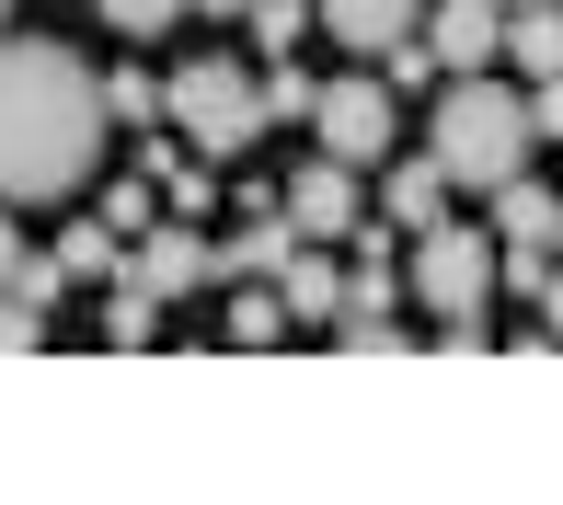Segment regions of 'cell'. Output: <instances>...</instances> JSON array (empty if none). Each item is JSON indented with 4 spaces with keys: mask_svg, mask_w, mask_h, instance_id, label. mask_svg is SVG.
I'll return each mask as SVG.
<instances>
[{
    "mask_svg": "<svg viewBox=\"0 0 563 505\" xmlns=\"http://www.w3.org/2000/svg\"><path fill=\"white\" fill-rule=\"evenodd\" d=\"M104 69L58 35H0V195L12 207H69L104 161Z\"/></svg>",
    "mask_w": 563,
    "mask_h": 505,
    "instance_id": "cell-1",
    "label": "cell"
},
{
    "mask_svg": "<svg viewBox=\"0 0 563 505\" xmlns=\"http://www.w3.org/2000/svg\"><path fill=\"white\" fill-rule=\"evenodd\" d=\"M426 149L449 161V184H483V195H495L506 172H529V149H541L529 92H506L495 69H449L438 115H426Z\"/></svg>",
    "mask_w": 563,
    "mask_h": 505,
    "instance_id": "cell-2",
    "label": "cell"
},
{
    "mask_svg": "<svg viewBox=\"0 0 563 505\" xmlns=\"http://www.w3.org/2000/svg\"><path fill=\"white\" fill-rule=\"evenodd\" d=\"M162 126L196 149V161H242V149L265 138V69H242V58L162 69Z\"/></svg>",
    "mask_w": 563,
    "mask_h": 505,
    "instance_id": "cell-3",
    "label": "cell"
},
{
    "mask_svg": "<svg viewBox=\"0 0 563 505\" xmlns=\"http://www.w3.org/2000/svg\"><path fill=\"white\" fill-rule=\"evenodd\" d=\"M402 288H415L438 322H483V311H495V231H460V218L415 231V265H402Z\"/></svg>",
    "mask_w": 563,
    "mask_h": 505,
    "instance_id": "cell-4",
    "label": "cell"
},
{
    "mask_svg": "<svg viewBox=\"0 0 563 505\" xmlns=\"http://www.w3.org/2000/svg\"><path fill=\"white\" fill-rule=\"evenodd\" d=\"M311 126H322V149L334 161H391V138H402V92L379 81V69H345V81H322V104H311Z\"/></svg>",
    "mask_w": 563,
    "mask_h": 505,
    "instance_id": "cell-5",
    "label": "cell"
},
{
    "mask_svg": "<svg viewBox=\"0 0 563 505\" xmlns=\"http://www.w3.org/2000/svg\"><path fill=\"white\" fill-rule=\"evenodd\" d=\"M126 276H139V288H162V299H196V288H219V242L196 231V218H150L139 242H126Z\"/></svg>",
    "mask_w": 563,
    "mask_h": 505,
    "instance_id": "cell-6",
    "label": "cell"
},
{
    "mask_svg": "<svg viewBox=\"0 0 563 505\" xmlns=\"http://www.w3.org/2000/svg\"><path fill=\"white\" fill-rule=\"evenodd\" d=\"M276 207L299 218V242H345L356 218H368V184H356V161H334V149H322V161H299L288 184H276Z\"/></svg>",
    "mask_w": 563,
    "mask_h": 505,
    "instance_id": "cell-7",
    "label": "cell"
},
{
    "mask_svg": "<svg viewBox=\"0 0 563 505\" xmlns=\"http://www.w3.org/2000/svg\"><path fill=\"white\" fill-rule=\"evenodd\" d=\"M311 23L345 46V58H391V46L426 35V0H311Z\"/></svg>",
    "mask_w": 563,
    "mask_h": 505,
    "instance_id": "cell-8",
    "label": "cell"
},
{
    "mask_svg": "<svg viewBox=\"0 0 563 505\" xmlns=\"http://www.w3.org/2000/svg\"><path fill=\"white\" fill-rule=\"evenodd\" d=\"M438 69H506V0H426Z\"/></svg>",
    "mask_w": 563,
    "mask_h": 505,
    "instance_id": "cell-9",
    "label": "cell"
},
{
    "mask_svg": "<svg viewBox=\"0 0 563 505\" xmlns=\"http://www.w3.org/2000/svg\"><path fill=\"white\" fill-rule=\"evenodd\" d=\"M276 299H288V322H322V334H334V311H345V265H334V242H299L288 265H276Z\"/></svg>",
    "mask_w": 563,
    "mask_h": 505,
    "instance_id": "cell-10",
    "label": "cell"
},
{
    "mask_svg": "<svg viewBox=\"0 0 563 505\" xmlns=\"http://www.w3.org/2000/svg\"><path fill=\"white\" fill-rule=\"evenodd\" d=\"M299 252V218L288 207H242V231L219 242V288H242V276H276Z\"/></svg>",
    "mask_w": 563,
    "mask_h": 505,
    "instance_id": "cell-11",
    "label": "cell"
},
{
    "mask_svg": "<svg viewBox=\"0 0 563 505\" xmlns=\"http://www.w3.org/2000/svg\"><path fill=\"white\" fill-rule=\"evenodd\" d=\"M379 218H391L402 242L449 218V161H438V149H426V161H391V184H379Z\"/></svg>",
    "mask_w": 563,
    "mask_h": 505,
    "instance_id": "cell-12",
    "label": "cell"
},
{
    "mask_svg": "<svg viewBox=\"0 0 563 505\" xmlns=\"http://www.w3.org/2000/svg\"><path fill=\"white\" fill-rule=\"evenodd\" d=\"M552 218H563V195L541 184V172H506V184H495V218H483V231H495V242H541V252H552Z\"/></svg>",
    "mask_w": 563,
    "mask_h": 505,
    "instance_id": "cell-13",
    "label": "cell"
},
{
    "mask_svg": "<svg viewBox=\"0 0 563 505\" xmlns=\"http://www.w3.org/2000/svg\"><path fill=\"white\" fill-rule=\"evenodd\" d=\"M506 69H529V81L563 69V0H518L506 12Z\"/></svg>",
    "mask_w": 563,
    "mask_h": 505,
    "instance_id": "cell-14",
    "label": "cell"
},
{
    "mask_svg": "<svg viewBox=\"0 0 563 505\" xmlns=\"http://www.w3.org/2000/svg\"><path fill=\"white\" fill-rule=\"evenodd\" d=\"M276 334H299L288 299H276V276H242V288H230V311H219V345H276Z\"/></svg>",
    "mask_w": 563,
    "mask_h": 505,
    "instance_id": "cell-15",
    "label": "cell"
},
{
    "mask_svg": "<svg viewBox=\"0 0 563 505\" xmlns=\"http://www.w3.org/2000/svg\"><path fill=\"white\" fill-rule=\"evenodd\" d=\"M104 345H162V288L104 276Z\"/></svg>",
    "mask_w": 563,
    "mask_h": 505,
    "instance_id": "cell-16",
    "label": "cell"
},
{
    "mask_svg": "<svg viewBox=\"0 0 563 505\" xmlns=\"http://www.w3.org/2000/svg\"><path fill=\"white\" fill-rule=\"evenodd\" d=\"M92 218H104V231H126V242H139L150 218H162V172H139V161H126L115 184H104V207H92Z\"/></svg>",
    "mask_w": 563,
    "mask_h": 505,
    "instance_id": "cell-17",
    "label": "cell"
},
{
    "mask_svg": "<svg viewBox=\"0 0 563 505\" xmlns=\"http://www.w3.org/2000/svg\"><path fill=\"white\" fill-rule=\"evenodd\" d=\"M58 265H69V276H126V231H104V218H81V231L58 242Z\"/></svg>",
    "mask_w": 563,
    "mask_h": 505,
    "instance_id": "cell-18",
    "label": "cell"
},
{
    "mask_svg": "<svg viewBox=\"0 0 563 505\" xmlns=\"http://www.w3.org/2000/svg\"><path fill=\"white\" fill-rule=\"evenodd\" d=\"M104 115L115 126H162V69H115V81H104Z\"/></svg>",
    "mask_w": 563,
    "mask_h": 505,
    "instance_id": "cell-19",
    "label": "cell"
},
{
    "mask_svg": "<svg viewBox=\"0 0 563 505\" xmlns=\"http://www.w3.org/2000/svg\"><path fill=\"white\" fill-rule=\"evenodd\" d=\"M253 46H265V58H288V46H299V23H311V0H253Z\"/></svg>",
    "mask_w": 563,
    "mask_h": 505,
    "instance_id": "cell-20",
    "label": "cell"
},
{
    "mask_svg": "<svg viewBox=\"0 0 563 505\" xmlns=\"http://www.w3.org/2000/svg\"><path fill=\"white\" fill-rule=\"evenodd\" d=\"M311 104H322V81H311V69L265 58V126H276V115H311Z\"/></svg>",
    "mask_w": 563,
    "mask_h": 505,
    "instance_id": "cell-21",
    "label": "cell"
},
{
    "mask_svg": "<svg viewBox=\"0 0 563 505\" xmlns=\"http://www.w3.org/2000/svg\"><path fill=\"white\" fill-rule=\"evenodd\" d=\"M208 195H219L208 161H173V172H162V207H173V218H208Z\"/></svg>",
    "mask_w": 563,
    "mask_h": 505,
    "instance_id": "cell-22",
    "label": "cell"
},
{
    "mask_svg": "<svg viewBox=\"0 0 563 505\" xmlns=\"http://www.w3.org/2000/svg\"><path fill=\"white\" fill-rule=\"evenodd\" d=\"M92 12H104L115 35H162V23H185V0H92Z\"/></svg>",
    "mask_w": 563,
    "mask_h": 505,
    "instance_id": "cell-23",
    "label": "cell"
},
{
    "mask_svg": "<svg viewBox=\"0 0 563 505\" xmlns=\"http://www.w3.org/2000/svg\"><path fill=\"white\" fill-rule=\"evenodd\" d=\"M12 288L35 299V311H58V299H69V265H58V252H23V265H12Z\"/></svg>",
    "mask_w": 563,
    "mask_h": 505,
    "instance_id": "cell-24",
    "label": "cell"
},
{
    "mask_svg": "<svg viewBox=\"0 0 563 505\" xmlns=\"http://www.w3.org/2000/svg\"><path fill=\"white\" fill-rule=\"evenodd\" d=\"M23 345H46V311L23 288H0V357H23Z\"/></svg>",
    "mask_w": 563,
    "mask_h": 505,
    "instance_id": "cell-25",
    "label": "cell"
},
{
    "mask_svg": "<svg viewBox=\"0 0 563 505\" xmlns=\"http://www.w3.org/2000/svg\"><path fill=\"white\" fill-rule=\"evenodd\" d=\"M529 126H541V138H563V69H552V81H529Z\"/></svg>",
    "mask_w": 563,
    "mask_h": 505,
    "instance_id": "cell-26",
    "label": "cell"
},
{
    "mask_svg": "<svg viewBox=\"0 0 563 505\" xmlns=\"http://www.w3.org/2000/svg\"><path fill=\"white\" fill-rule=\"evenodd\" d=\"M12 265H23V207L0 195V288H12Z\"/></svg>",
    "mask_w": 563,
    "mask_h": 505,
    "instance_id": "cell-27",
    "label": "cell"
},
{
    "mask_svg": "<svg viewBox=\"0 0 563 505\" xmlns=\"http://www.w3.org/2000/svg\"><path fill=\"white\" fill-rule=\"evenodd\" d=\"M541 334L563 345V265H552V288H541Z\"/></svg>",
    "mask_w": 563,
    "mask_h": 505,
    "instance_id": "cell-28",
    "label": "cell"
},
{
    "mask_svg": "<svg viewBox=\"0 0 563 505\" xmlns=\"http://www.w3.org/2000/svg\"><path fill=\"white\" fill-rule=\"evenodd\" d=\"M185 12H208V23H242V12H253V0H185Z\"/></svg>",
    "mask_w": 563,
    "mask_h": 505,
    "instance_id": "cell-29",
    "label": "cell"
},
{
    "mask_svg": "<svg viewBox=\"0 0 563 505\" xmlns=\"http://www.w3.org/2000/svg\"><path fill=\"white\" fill-rule=\"evenodd\" d=\"M0 35H12V0H0Z\"/></svg>",
    "mask_w": 563,
    "mask_h": 505,
    "instance_id": "cell-30",
    "label": "cell"
},
{
    "mask_svg": "<svg viewBox=\"0 0 563 505\" xmlns=\"http://www.w3.org/2000/svg\"><path fill=\"white\" fill-rule=\"evenodd\" d=\"M552 252H563V218H552Z\"/></svg>",
    "mask_w": 563,
    "mask_h": 505,
    "instance_id": "cell-31",
    "label": "cell"
},
{
    "mask_svg": "<svg viewBox=\"0 0 563 505\" xmlns=\"http://www.w3.org/2000/svg\"><path fill=\"white\" fill-rule=\"evenodd\" d=\"M506 12H518V0H506Z\"/></svg>",
    "mask_w": 563,
    "mask_h": 505,
    "instance_id": "cell-32",
    "label": "cell"
}]
</instances>
